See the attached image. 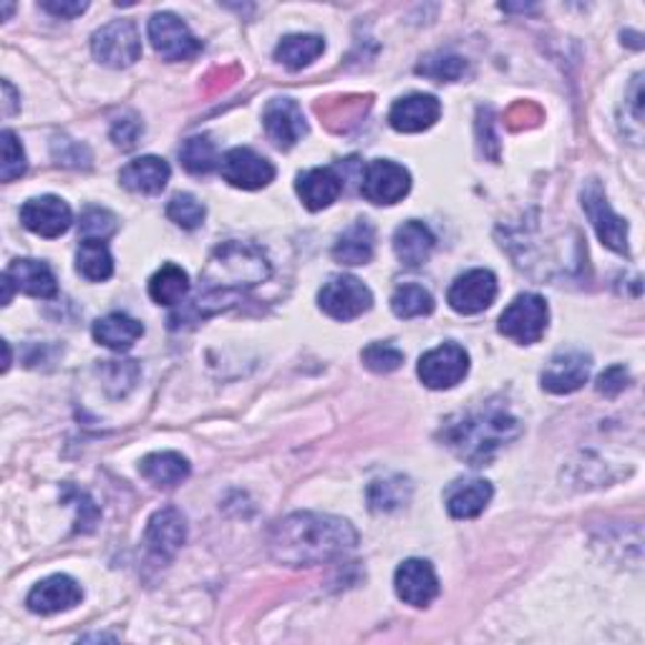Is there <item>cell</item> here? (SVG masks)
<instances>
[{
    "mask_svg": "<svg viewBox=\"0 0 645 645\" xmlns=\"http://www.w3.org/2000/svg\"><path fill=\"white\" fill-rule=\"evenodd\" d=\"M21 222L26 230H31L33 235H41L46 240H56L61 235H67L73 212L67 202L61 198H53V194H43V198L28 200L21 208Z\"/></svg>",
    "mask_w": 645,
    "mask_h": 645,
    "instance_id": "13",
    "label": "cell"
},
{
    "mask_svg": "<svg viewBox=\"0 0 645 645\" xmlns=\"http://www.w3.org/2000/svg\"><path fill=\"white\" fill-rule=\"evenodd\" d=\"M376 250V230L366 220H356L343 232L333 248L335 263L341 265H366Z\"/></svg>",
    "mask_w": 645,
    "mask_h": 645,
    "instance_id": "25",
    "label": "cell"
},
{
    "mask_svg": "<svg viewBox=\"0 0 645 645\" xmlns=\"http://www.w3.org/2000/svg\"><path fill=\"white\" fill-rule=\"evenodd\" d=\"M318 305L333 321H353L371 311L373 293L353 275H333L318 293Z\"/></svg>",
    "mask_w": 645,
    "mask_h": 645,
    "instance_id": "7",
    "label": "cell"
},
{
    "mask_svg": "<svg viewBox=\"0 0 645 645\" xmlns=\"http://www.w3.org/2000/svg\"><path fill=\"white\" fill-rule=\"evenodd\" d=\"M61 500L73 502V507H77V532H93V527H97V522L101 517V510L93 504L89 494L67 484L61 492Z\"/></svg>",
    "mask_w": 645,
    "mask_h": 645,
    "instance_id": "38",
    "label": "cell"
},
{
    "mask_svg": "<svg viewBox=\"0 0 645 645\" xmlns=\"http://www.w3.org/2000/svg\"><path fill=\"white\" fill-rule=\"evenodd\" d=\"M550 311L545 298L535 293H522L504 308L500 318V333L520 345L537 343L547 331Z\"/></svg>",
    "mask_w": 645,
    "mask_h": 645,
    "instance_id": "4",
    "label": "cell"
},
{
    "mask_svg": "<svg viewBox=\"0 0 645 645\" xmlns=\"http://www.w3.org/2000/svg\"><path fill=\"white\" fill-rule=\"evenodd\" d=\"M139 134H142V124L137 119H119L114 129H111V139L121 149H134Z\"/></svg>",
    "mask_w": 645,
    "mask_h": 645,
    "instance_id": "42",
    "label": "cell"
},
{
    "mask_svg": "<svg viewBox=\"0 0 645 645\" xmlns=\"http://www.w3.org/2000/svg\"><path fill=\"white\" fill-rule=\"evenodd\" d=\"M442 117V104L432 93H411L389 111V124L401 134H419L432 129Z\"/></svg>",
    "mask_w": 645,
    "mask_h": 645,
    "instance_id": "18",
    "label": "cell"
},
{
    "mask_svg": "<svg viewBox=\"0 0 645 645\" xmlns=\"http://www.w3.org/2000/svg\"><path fill=\"white\" fill-rule=\"evenodd\" d=\"M492 484L484 480H470V482H454L452 487L446 490V512L452 514L454 520H474L487 510V504L492 502Z\"/></svg>",
    "mask_w": 645,
    "mask_h": 645,
    "instance_id": "24",
    "label": "cell"
},
{
    "mask_svg": "<svg viewBox=\"0 0 645 645\" xmlns=\"http://www.w3.org/2000/svg\"><path fill=\"white\" fill-rule=\"evenodd\" d=\"M359 545V532L349 520L321 512H295L270 532V555L290 567L323 565L349 555Z\"/></svg>",
    "mask_w": 645,
    "mask_h": 645,
    "instance_id": "1",
    "label": "cell"
},
{
    "mask_svg": "<svg viewBox=\"0 0 645 645\" xmlns=\"http://www.w3.org/2000/svg\"><path fill=\"white\" fill-rule=\"evenodd\" d=\"M170 164L162 157H139L119 172V182L129 192L159 194L170 182Z\"/></svg>",
    "mask_w": 645,
    "mask_h": 645,
    "instance_id": "21",
    "label": "cell"
},
{
    "mask_svg": "<svg viewBox=\"0 0 645 645\" xmlns=\"http://www.w3.org/2000/svg\"><path fill=\"white\" fill-rule=\"evenodd\" d=\"M91 51L109 69H129L142 56V36L132 21H111L91 36Z\"/></svg>",
    "mask_w": 645,
    "mask_h": 645,
    "instance_id": "5",
    "label": "cell"
},
{
    "mask_svg": "<svg viewBox=\"0 0 645 645\" xmlns=\"http://www.w3.org/2000/svg\"><path fill=\"white\" fill-rule=\"evenodd\" d=\"M167 218L182 230H198L204 218H208V210H204V204L194 194L182 192L174 194L170 204H167Z\"/></svg>",
    "mask_w": 645,
    "mask_h": 645,
    "instance_id": "35",
    "label": "cell"
},
{
    "mask_svg": "<svg viewBox=\"0 0 645 645\" xmlns=\"http://www.w3.org/2000/svg\"><path fill=\"white\" fill-rule=\"evenodd\" d=\"M434 245H436L434 232L419 220L404 222L394 235V252L401 260V265H406V268L426 265L434 252Z\"/></svg>",
    "mask_w": 645,
    "mask_h": 645,
    "instance_id": "22",
    "label": "cell"
},
{
    "mask_svg": "<svg viewBox=\"0 0 645 645\" xmlns=\"http://www.w3.org/2000/svg\"><path fill=\"white\" fill-rule=\"evenodd\" d=\"M83 601V591L77 580L69 575H51L41 580L26 597L28 611L36 615L67 613Z\"/></svg>",
    "mask_w": 645,
    "mask_h": 645,
    "instance_id": "15",
    "label": "cell"
},
{
    "mask_svg": "<svg viewBox=\"0 0 645 645\" xmlns=\"http://www.w3.org/2000/svg\"><path fill=\"white\" fill-rule=\"evenodd\" d=\"M180 162L190 174H210L218 167V147L210 137H190L180 149Z\"/></svg>",
    "mask_w": 645,
    "mask_h": 645,
    "instance_id": "32",
    "label": "cell"
},
{
    "mask_svg": "<svg viewBox=\"0 0 645 645\" xmlns=\"http://www.w3.org/2000/svg\"><path fill=\"white\" fill-rule=\"evenodd\" d=\"M220 172L224 182H230L238 190H263L275 180V167L270 159L258 154L250 147H235L222 157Z\"/></svg>",
    "mask_w": 645,
    "mask_h": 645,
    "instance_id": "10",
    "label": "cell"
},
{
    "mask_svg": "<svg viewBox=\"0 0 645 645\" xmlns=\"http://www.w3.org/2000/svg\"><path fill=\"white\" fill-rule=\"evenodd\" d=\"M26 170H28V162H26L23 144L18 142V137L11 132V129H6L3 132V164H0V177H3V182H13L21 174H26Z\"/></svg>",
    "mask_w": 645,
    "mask_h": 645,
    "instance_id": "39",
    "label": "cell"
},
{
    "mask_svg": "<svg viewBox=\"0 0 645 645\" xmlns=\"http://www.w3.org/2000/svg\"><path fill=\"white\" fill-rule=\"evenodd\" d=\"M263 124L265 132L278 149L295 147L308 132L303 109L298 107L293 99H273L268 101L263 111Z\"/></svg>",
    "mask_w": 645,
    "mask_h": 645,
    "instance_id": "16",
    "label": "cell"
},
{
    "mask_svg": "<svg viewBox=\"0 0 645 645\" xmlns=\"http://www.w3.org/2000/svg\"><path fill=\"white\" fill-rule=\"evenodd\" d=\"M470 373V353L456 343H444L419 359V379L426 389H454Z\"/></svg>",
    "mask_w": 645,
    "mask_h": 645,
    "instance_id": "9",
    "label": "cell"
},
{
    "mask_svg": "<svg viewBox=\"0 0 645 645\" xmlns=\"http://www.w3.org/2000/svg\"><path fill=\"white\" fill-rule=\"evenodd\" d=\"M41 8L46 13H51V16H56V18H77V16H81V13H87V8H89V3H69V0H49V3H41Z\"/></svg>",
    "mask_w": 645,
    "mask_h": 645,
    "instance_id": "43",
    "label": "cell"
},
{
    "mask_svg": "<svg viewBox=\"0 0 645 645\" xmlns=\"http://www.w3.org/2000/svg\"><path fill=\"white\" fill-rule=\"evenodd\" d=\"M361 361L373 373H394L404 363V353L391 343H371L363 349Z\"/></svg>",
    "mask_w": 645,
    "mask_h": 645,
    "instance_id": "36",
    "label": "cell"
},
{
    "mask_svg": "<svg viewBox=\"0 0 645 645\" xmlns=\"http://www.w3.org/2000/svg\"><path fill=\"white\" fill-rule=\"evenodd\" d=\"M409 482L401 480V476H394V480H383V482H373L369 490V502L373 512H391L401 507L409 500Z\"/></svg>",
    "mask_w": 645,
    "mask_h": 645,
    "instance_id": "34",
    "label": "cell"
},
{
    "mask_svg": "<svg viewBox=\"0 0 645 645\" xmlns=\"http://www.w3.org/2000/svg\"><path fill=\"white\" fill-rule=\"evenodd\" d=\"M325 51V43L321 36H311V33H293L285 36L283 41L278 43L275 49V61L283 63L290 71H301Z\"/></svg>",
    "mask_w": 645,
    "mask_h": 645,
    "instance_id": "28",
    "label": "cell"
},
{
    "mask_svg": "<svg viewBox=\"0 0 645 645\" xmlns=\"http://www.w3.org/2000/svg\"><path fill=\"white\" fill-rule=\"evenodd\" d=\"M580 200H583V210L587 218H591L593 228L597 232V238L605 248H611L613 252H618V255H631V248H628V222H625L621 214H615L611 202H607L605 192H603V184L597 180H591L583 187V194H580Z\"/></svg>",
    "mask_w": 645,
    "mask_h": 645,
    "instance_id": "6",
    "label": "cell"
},
{
    "mask_svg": "<svg viewBox=\"0 0 645 645\" xmlns=\"http://www.w3.org/2000/svg\"><path fill=\"white\" fill-rule=\"evenodd\" d=\"M394 587L396 595L406 605L426 607L429 603H434V597L439 595V577L432 563L414 557L399 565L394 575Z\"/></svg>",
    "mask_w": 645,
    "mask_h": 645,
    "instance_id": "17",
    "label": "cell"
},
{
    "mask_svg": "<svg viewBox=\"0 0 645 645\" xmlns=\"http://www.w3.org/2000/svg\"><path fill=\"white\" fill-rule=\"evenodd\" d=\"M520 434L522 426L517 419L500 406L470 411L446 422L442 429L444 444L472 466L487 464L500 446L510 444Z\"/></svg>",
    "mask_w": 645,
    "mask_h": 645,
    "instance_id": "3",
    "label": "cell"
},
{
    "mask_svg": "<svg viewBox=\"0 0 645 645\" xmlns=\"http://www.w3.org/2000/svg\"><path fill=\"white\" fill-rule=\"evenodd\" d=\"M3 93H6V104H3V114L6 117H11L16 114V109H18V101H16V91L11 87V81H3Z\"/></svg>",
    "mask_w": 645,
    "mask_h": 645,
    "instance_id": "44",
    "label": "cell"
},
{
    "mask_svg": "<svg viewBox=\"0 0 645 645\" xmlns=\"http://www.w3.org/2000/svg\"><path fill=\"white\" fill-rule=\"evenodd\" d=\"M139 472L147 482H152L159 490H174L190 476V462L177 452H157L149 454L139 464Z\"/></svg>",
    "mask_w": 645,
    "mask_h": 645,
    "instance_id": "27",
    "label": "cell"
},
{
    "mask_svg": "<svg viewBox=\"0 0 645 645\" xmlns=\"http://www.w3.org/2000/svg\"><path fill=\"white\" fill-rule=\"evenodd\" d=\"M591 356L585 351L570 349L560 351L547 363V369L542 371V389L550 394H575L577 389H583L587 379H591Z\"/></svg>",
    "mask_w": 645,
    "mask_h": 645,
    "instance_id": "14",
    "label": "cell"
},
{
    "mask_svg": "<svg viewBox=\"0 0 645 645\" xmlns=\"http://www.w3.org/2000/svg\"><path fill=\"white\" fill-rule=\"evenodd\" d=\"M117 214H111L104 208H89L81 214V235L83 240H107L117 232Z\"/></svg>",
    "mask_w": 645,
    "mask_h": 645,
    "instance_id": "37",
    "label": "cell"
},
{
    "mask_svg": "<svg viewBox=\"0 0 645 645\" xmlns=\"http://www.w3.org/2000/svg\"><path fill=\"white\" fill-rule=\"evenodd\" d=\"M628 371H625V366H611L605 373H601V379H597V391L605 396H618L621 391H625V386H628Z\"/></svg>",
    "mask_w": 645,
    "mask_h": 645,
    "instance_id": "41",
    "label": "cell"
},
{
    "mask_svg": "<svg viewBox=\"0 0 645 645\" xmlns=\"http://www.w3.org/2000/svg\"><path fill=\"white\" fill-rule=\"evenodd\" d=\"M295 192L308 210L321 212L341 198L343 180L331 167H315V170H308L298 177Z\"/></svg>",
    "mask_w": 645,
    "mask_h": 645,
    "instance_id": "20",
    "label": "cell"
},
{
    "mask_svg": "<svg viewBox=\"0 0 645 645\" xmlns=\"http://www.w3.org/2000/svg\"><path fill=\"white\" fill-rule=\"evenodd\" d=\"M391 311H394L396 318H404V321H409V318H422L434 313V298L422 285H401L391 295Z\"/></svg>",
    "mask_w": 645,
    "mask_h": 645,
    "instance_id": "31",
    "label": "cell"
},
{
    "mask_svg": "<svg viewBox=\"0 0 645 645\" xmlns=\"http://www.w3.org/2000/svg\"><path fill=\"white\" fill-rule=\"evenodd\" d=\"M147 31L154 51L164 61H190L202 51V43L194 39L190 26L174 13H154Z\"/></svg>",
    "mask_w": 645,
    "mask_h": 645,
    "instance_id": "8",
    "label": "cell"
},
{
    "mask_svg": "<svg viewBox=\"0 0 645 645\" xmlns=\"http://www.w3.org/2000/svg\"><path fill=\"white\" fill-rule=\"evenodd\" d=\"M411 190V174L391 159H376L366 167L361 182V194L373 204H396Z\"/></svg>",
    "mask_w": 645,
    "mask_h": 645,
    "instance_id": "11",
    "label": "cell"
},
{
    "mask_svg": "<svg viewBox=\"0 0 645 645\" xmlns=\"http://www.w3.org/2000/svg\"><path fill=\"white\" fill-rule=\"evenodd\" d=\"M3 275L11 280L16 290H21L26 295L56 298V293H59L53 270L41 263V260H13Z\"/></svg>",
    "mask_w": 645,
    "mask_h": 645,
    "instance_id": "23",
    "label": "cell"
},
{
    "mask_svg": "<svg viewBox=\"0 0 645 645\" xmlns=\"http://www.w3.org/2000/svg\"><path fill=\"white\" fill-rule=\"evenodd\" d=\"M190 293V275L180 265L167 263L149 280V298L157 305H177Z\"/></svg>",
    "mask_w": 645,
    "mask_h": 645,
    "instance_id": "29",
    "label": "cell"
},
{
    "mask_svg": "<svg viewBox=\"0 0 645 645\" xmlns=\"http://www.w3.org/2000/svg\"><path fill=\"white\" fill-rule=\"evenodd\" d=\"M77 270L91 283H104L114 275V258H111L107 242L83 240L77 252Z\"/></svg>",
    "mask_w": 645,
    "mask_h": 645,
    "instance_id": "30",
    "label": "cell"
},
{
    "mask_svg": "<svg viewBox=\"0 0 645 645\" xmlns=\"http://www.w3.org/2000/svg\"><path fill=\"white\" fill-rule=\"evenodd\" d=\"M494 298H497V278H494L492 270L482 268L456 278L446 293L449 305L460 315H476L487 311Z\"/></svg>",
    "mask_w": 645,
    "mask_h": 645,
    "instance_id": "12",
    "label": "cell"
},
{
    "mask_svg": "<svg viewBox=\"0 0 645 645\" xmlns=\"http://www.w3.org/2000/svg\"><path fill=\"white\" fill-rule=\"evenodd\" d=\"M273 273L265 252L250 242H222L204 265L200 275V290L194 298V313L212 315L235 305L248 293Z\"/></svg>",
    "mask_w": 645,
    "mask_h": 645,
    "instance_id": "2",
    "label": "cell"
},
{
    "mask_svg": "<svg viewBox=\"0 0 645 645\" xmlns=\"http://www.w3.org/2000/svg\"><path fill=\"white\" fill-rule=\"evenodd\" d=\"M416 73H422L426 79H434V81H460L464 73H466V61L462 56H454V53H434V56H426V59L419 63Z\"/></svg>",
    "mask_w": 645,
    "mask_h": 645,
    "instance_id": "33",
    "label": "cell"
},
{
    "mask_svg": "<svg viewBox=\"0 0 645 645\" xmlns=\"http://www.w3.org/2000/svg\"><path fill=\"white\" fill-rule=\"evenodd\" d=\"M144 335V325L127 313H109L93 323V341L111 351H129Z\"/></svg>",
    "mask_w": 645,
    "mask_h": 645,
    "instance_id": "26",
    "label": "cell"
},
{
    "mask_svg": "<svg viewBox=\"0 0 645 645\" xmlns=\"http://www.w3.org/2000/svg\"><path fill=\"white\" fill-rule=\"evenodd\" d=\"M147 547L159 560H172L187 540V522L180 510L164 507L152 514L147 525Z\"/></svg>",
    "mask_w": 645,
    "mask_h": 645,
    "instance_id": "19",
    "label": "cell"
},
{
    "mask_svg": "<svg viewBox=\"0 0 645 645\" xmlns=\"http://www.w3.org/2000/svg\"><path fill=\"white\" fill-rule=\"evenodd\" d=\"M53 157L59 159V164L63 167H89L91 162V154L89 149L79 144V142H71V139H56L53 142Z\"/></svg>",
    "mask_w": 645,
    "mask_h": 645,
    "instance_id": "40",
    "label": "cell"
}]
</instances>
